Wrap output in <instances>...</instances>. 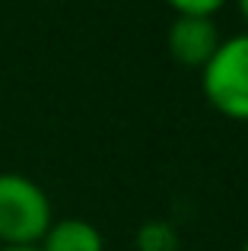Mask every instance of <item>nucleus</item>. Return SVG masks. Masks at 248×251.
<instances>
[{"label":"nucleus","instance_id":"8","mask_svg":"<svg viewBox=\"0 0 248 251\" xmlns=\"http://www.w3.org/2000/svg\"><path fill=\"white\" fill-rule=\"evenodd\" d=\"M236 3H239V13H242V19L248 23V0H236Z\"/></svg>","mask_w":248,"mask_h":251},{"label":"nucleus","instance_id":"6","mask_svg":"<svg viewBox=\"0 0 248 251\" xmlns=\"http://www.w3.org/2000/svg\"><path fill=\"white\" fill-rule=\"evenodd\" d=\"M175 16H213L226 6V0H166Z\"/></svg>","mask_w":248,"mask_h":251},{"label":"nucleus","instance_id":"4","mask_svg":"<svg viewBox=\"0 0 248 251\" xmlns=\"http://www.w3.org/2000/svg\"><path fill=\"white\" fill-rule=\"evenodd\" d=\"M38 251H105V239L89 220H54L38 242Z\"/></svg>","mask_w":248,"mask_h":251},{"label":"nucleus","instance_id":"1","mask_svg":"<svg viewBox=\"0 0 248 251\" xmlns=\"http://www.w3.org/2000/svg\"><path fill=\"white\" fill-rule=\"evenodd\" d=\"M200 89L213 111L229 121H248V32L217 45L213 57L200 67Z\"/></svg>","mask_w":248,"mask_h":251},{"label":"nucleus","instance_id":"7","mask_svg":"<svg viewBox=\"0 0 248 251\" xmlns=\"http://www.w3.org/2000/svg\"><path fill=\"white\" fill-rule=\"evenodd\" d=\"M0 251H38V245H3Z\"/></svg>","mask_w":248,"mask_h":251},{"label":"nucleus","instance_id":"3","mask_svg":"<svg viewBox=\"0 0 248 251\" xmlns=\"http://www.w3.org/2000/svg\"><path fill=\"white\" fill-rule=\"evenodd\" d=\"M223 42L213 16H175L169 25V54L181 64V67H204L213 57L217 45Z\"/></svg>","mask_w":248,"mask_h":251},{"label":"nucleus","instance_id":"9","mask_svg":"<svg viewBox=\"0 0 248 251\" xmlns=\"http://www.w3.org/2000/svg\"><path fill=\"white\" fill-rule=\"evenodd\" d=\"M242 251H248V242H245V245H242Z\"/></svg>","mask_w":248,"mask_h":251},{"label":"nucleus","instance_id":"5","mask_svg":"<svg viewBox=\"0 0 248 251\" xmlns=\"http://www.w3.org/2000/svg\"><path fill=\"white\" fill-rule=\"evenodd\" d=\"M137 251H181V235L169 220H147L134 235Z\"/></svg>","mask_w":248,"mask_h":251},{"label":"nucleus","instance_id":"2","mask_svg":"<svg viewBox=\"0 0 248 251\" xmlns=\"http://www.w3.org/2000/svg\"><path fill=\"white\" fill-rule=\"evenodd\" d=\"M51 223V201L42 184L19 172H0V242L38 245Z\"/></svg>","mask_w":248,"mask_h":251}]
</instances>
